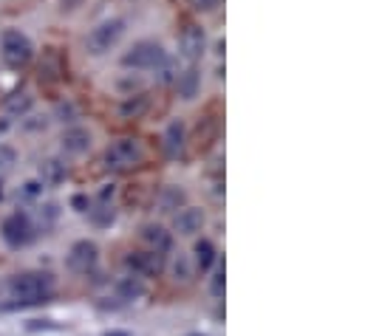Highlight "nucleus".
<instances>
[{"label": "nucleus", "mask_w": 365, "mask_h": 336, "mask_svg": "<svg viewBox=\"0 0 365 336\" xmlns=\"http://www.w3.org/2000/svg\"><path fill=\"white\" fill-rule=\"evenodd\" d=\"M162 145H165V153H168L170 159H179V156H182L184 145H187V136H184L182 122L168 125V130H165V136H162Z\"/></svg>", "instance_id": "13"}, {"label": "nucleus", "mask_w": 365, "mask_h": 336, "mask_svg": "<svg viewBox=\"0 0 365 336\" xmlns=\"http://www.w3.org/2000/svg\"><path fill=\"white\" fill-rule=\"evenodd\" d=\"M184 204V192L179 187H168L162 195H159V209L162 212H176Z\"/></svg>", "instance_id": "19"}, {"label": "nucleus", "mask_w": 365, "mask_h": 336, "mask_svg": "<svg viewBox=\"0 0 365 336\" xmlns=\"http://www.w3.org/2000/svg\"><path fill=\"white\" fill-rule=\"evenodd\" d=\"M0 57H3V63H6L9 68H23V65H29L31 57H34V43H31L23 31L9 28V31H3V37H0Z\"/></svg>", "instance_id": "4"}, {"label": "nucleus", "mask_w": 365, "mask_h": 336, "mask_svg": "<svg viewBox=\"0 0 365 336\" xmlns=\"http://www.w3.org/2000/svg\"><path fill=\"white\" fill-rule=\"evenodd\" d=\"M142 159H145V150L136 139H119L105 150V167L113 172H128L136 164H142Z\"/></svg>", "instance_id": "5"}, {"label": "nucleus", "mask_w": 365, "mask_h": 336, "mask_svg": "<svg viewBox=\"0 0 365 336\" xmlns=\"http://www.w3.org/2000/svg\"><path fill=\"white\" fill-rule=\"evenodd\" d=\"M91 130H86V127H80V125H74V127H68L66 133H63V139H60V145H63V153H68V156H83V153H88L91 150Z\"/></svg>", "instance_id": "9"}, {"label": "nucleus", "mask_w": 365, "mask_h": 336, "mask_svg": "<svg viewBox=\"0 0 365 336\" xmlns=\"http://www.w3.org/2000/svg\"><path fill=\"white\" fill-rule=\"evenodd\" d=\"M128 266L133 268L136 277H153L165 268V254L156 252H133L128 257Z\"/></svg>", "instance_id": "10"}, {"label": "nucleus", "mask_w": 365, "mask_h": 336, "mask_svg": "<svg viewBox=\"0 0 365 336\" xmlns=\"http://www.w3.org/2000/svg\"><path fill=\"white\" fill-rule=\"evenodd\" d=\"M6 127H9V125H6V122H0V133H3V130H6Z\"/></svg>", "instance_id": "27"}, {"label": "nucleus", "mask_w": 365, "mask_h": 336, "mask_svg": "<svg viewBox=\"0 0 365 336\" xmlns=\"http://www.w3.org/2000/svg\"><path fill=\"white\" fill-rule=\"evenodd\" d=\"M99 260V246L93 241H77L71 249H68V268L77 271V274H88L93 271Z\"/></svg>", "instance_id": "8"}, {"label": "nucleus", "mask_w": 365, "mask_h": 336, "mask_svg": "<svg viewBox=\"0 0 365 336\" xmlns=\"http://www.w3.org/2000/svg\"><path fill=\"white\" fill-rule=\"evenodd\" d=\"M212 294H215V297H221V294H224V268L212 277Z\"/></svg>", "instance_id": "25"}, {"label": "nucleus", "mask_w": 365, "mask_h": 336, "mask_svg": "<svg viewBox=\"0 0 365 336\" xmlns=\"http://www.w3.org/2000/svg\"><path fill=\"white\" fill-rule=\"evenodd\" d=\"M34 224H31V218L26 215V212H11L9 218H3V224H0V238L6 241V246H11V249H23V246H29L31 241H34Z\"/></svg>", "instance_id": "6"}, {"label": "nucleus", "mask_w": 365, "mask_h": 336, "mask_svg": "<svg viewBox=\"0 0 365 336\" xmlns=\"http://www.w3.org/2000/svg\"><path fill=\"white\" fill-rule=\"evenodd\" d=\"M57 116H60L63 122H74L77 110H74V105H71V102H63V105H57Z\"/></svg>", "instance_id": "22"}, {"label": "nucleus", "mask_w": 365, "mask_h": 336, "mask_svg": "<svg viewBox=\"0 0 365 336\" xmlns=\"http://www.w3.org/2000/svg\"><path fill=\"white\" fill-rule=\"evenodd\" d=\"M142 241L148 243V252H156V254H168L170 252V232L165 226H145L142 229Z\"/></svg>", "instance_id": "12"}, {"label": "nucleus", "mask_w": 365, "mask_h": 336, "mask_svg": "<svg viewBox=\"0 0 365 336\" xmlns=\"http://www.w3.org/2000/svg\"><path fill=\"white\" fill-rule=\"evenodd\" d=\"M34 107V96L29 93V90H20V93H11L9 99H6V110L11 113V116H26L29 110Z\"/></svg>", "instance_id": "17"}, {"label": "nucleus", "mask_w": 365, "mask_h": 336, "mask_svg": "<svg viewBox=\"0 0 365 336\" xmlns=\"http://www.w3.org/2000/svg\"><path fill=\"white\" fill-rule=\"evenodd\" d=\"M37 175H40V184L43 187H57L66 178V164L60 159H46V162H40Z\"/></svg>", "instance_id": "15"}, {"label": "nucleus", "mask_w": 365, "mask_h": 336, "mask_svg": "<svg viewBox=\"0 0 365 336\" xmlns=\"http://www.w3.org/2000/svg\"><path fill=\"white\" fill-rule=\"evenodd\" d=\"M173 226H176V232H179V235L192 238V235H198V232H201V226H204V212H201L198 206H184L182 212H176Z\"/></svg>", "instance_id": "11"}, {"label": "nucleus", "mask_w": 365, "mask_h": 336, "mask_svg": "<svg viewBox=\"0 0 365 336\" xmlns=\"http://www.w3.org/2000/svg\"><path fill=\"white\" fill-rule=\"evenodd\" d=\"M125 28H128V23H125L122 17H110V20H102L99 26H93L91 31H88V37H86L88 54H91V57H105V54H110V51L122 43Z\"/></svg>", "instance_id": "2"}, {"label": "nucleus", "mask_w": 365, "mask_h": 336, "mask_svg": "<svg viewBox=\"0 0 365 336\" xmlns=\"http://www.w3.org/2000/svg\"><path fill=\"white\" fill-rule=\"evenodd\" d=\"M192 252H195V268H198V271H210L212 263H215V257H218V254H215V246H212L210 241H198Z\"/></svg>", "instance_id": "18"}, {"label": "nucleus", "mask_w": 365, "mask_h": 336, "mask_svg": "<svg viewBox=\"0 0 365 336\" xmlns=\"http://www.w3.org/2000/svg\"><path fill=\"white\" fill-rule=\"evenodd\" d=\"M218 3H221V0H190V6H192L195 11H212Z\"/></svg>", "instance_id": "24"}, {"label": "nucleus", "mask_w": 365, "mask_h": 336, "mask_svg": "<svg viewBox=\"0 0 365 336\" xmlns=\"http://www.w3.org/2000/svg\"><path fill=\"white\" fill-rule=\"evenodd\" d=\"M179 48H182L184 60H190V65H195L204 51H207V34L198 23H187L182 28V37H179Z\"/></svg>", "instance_id": "7"}, {"label": "nucleus", "mask_w": 365, "mask_h": 336, "mask_svg": "<svg viewBox=\"0 0 365 336\" xmlns=\"http://www.w3.org/2000/svg\"><path fill=\"white\" fill-rule=\"evenodd\" d=\"M176 88H179V96L182 99H195L198 96V90H201V74H198V68L195 65H187L182 74L176 77Z\"/></svg>", "instance_id": "14"}, {"label": "nucleus", "mask_w": 365, "mask_h": 336, "mask_svg": "<svg viewBox=\"0 0 365 336\" xmlns=\"http://www.w3.org/2000/svg\"><path fill=\"white\" fill-rule=\"evenodd\" d=\"M116 297H119V300H125V303L145 297V280H142V277H136V274L122 277V280L116 283Z\"/></svg>", "instance_id": "16"}, {"label": "nucleus", "mask_w": 365, "mask_h": 336, "mask_svg": "<svg viewBox=\"0 0 365 336\" xmlns=\"http://www.w3.org/2000/svg\"><path fill=\"white\" fill-rule=\"evenodd\" d=\"M0 198H3V187H0Z\"/></svg>", "instance_id": "28"}, {"label": "nucleus", "mask_w": 365, "mask_h": 336, "mask_svg": "<svg viewBox=\"0 0 365 336\" xmlns=\"http://www.w3.org/2000/svg\"><path fill=\"white\" fill-rule=\"evenodd\" d=\"M148 105H150L148 96H145V93H136V96H130V99L122 105V116H125V119H139V116L148 110Z\"/></svg>", "instance_id": "20"}, {"label": "nucleus", "mask_w": 365, "mask_h": 336, "mask_svg": "<svg viewBox=\"0 0 365 336\" xmlns=\"http://www.w3.org/2000/svg\"><path fill=\"white\" fill-rule=\"evenodd\" d=\"M173 274H176V280H190V260L187 257H179V263L173 266Z\"/></svg>", "instance_id": "23"}, {"label": "nucleus", "mask_w": 365, "mask_h": 336, "mask_svg": "<svg viewBox=\"0 0 365 336\" xmlns=\"http://www.w3.org/2000/svg\"><path fill=\"white\" fill-rule=\"evenodd\" d=\"M74 206H77V212H88L91 201H88V198H83V195H77V198H74Z\"/></svg>", "instance_id": "26"}, {"label": "nucleus", "mask_w": 365, "mask_h": 336, "mask_svg": "<svg viewBox=\"0 0 365 336\" xmlns=\"http://www.w3.org/2000/svg\"><path fill=\"white\" fill-rule=\"evenodd\" d=\"M165 63H168V54L156 40H139L122 54V65L133 71H156Z\"/></svg>", "instance_id": "3"}, {"label": "nucleus", "mask_w": 365, "mask_h": 336, "mask_svg": "<svg viewBox=\"0 0 365 336\" xmlns=\"http://www.w3.org/2000/svg\"><path fill=\"white\" fill-rule=\"evenodd\" d=\"M54 288H57V280H54L51 271H23V274H14L6 283V294L11 297L14 305L46 303V300H51Z\"/></svg>", "instance_id": "1"}, {"label": "nucleus", "mask_w": 365, "mask_h": 336, "mask_svg": "<svg viewBox=\"0 0 365 336\" xmlns=\"http://www.w3.org/2000/svg\"><path fill=\"white\" fill-rule=\"evenodd\" d=\"M14 162H17V153H14V147H9V145H0V172L11 169V167H14Z\"/></svg>", "instance_id": "21"}]
</instances>
